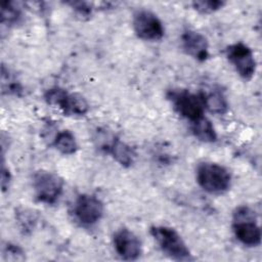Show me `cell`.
Masks as SVG:
<instances>
[{"label": "cell", "instance_id": "obj_5", "mask_svg": "<svg viewBox=\"0 0 262 262\" xmlns=\"http://www.w3.org/2000/svg\"><path fill=\"white\" fill-rule=\"evenodd\" d=\"M94 141L99 149L111 155L122 167L129 168L135 163V150L115 134L106 131V129H98L94 136Z\"/></svg>", "mask_w": 262, "mask_h": 262}, {"label": "cell", "instance_id": "obj_12", "mask_svg": "<svg viewBox=\"0 0 262 262\" xmlns=\"http://www.w3.org/2000/svg\"><path fill=\"white\" fill-rule=\"evenodd\" d=\"M181 47L183 51L193 59L203 62L209 56V42L200 32L187 29L181 35Z\"/></svg>", "mask_w": 262, "mask_h": 262}, {"label": "cell", "instance_id": "obj_21", "mask_svg": "<svg viewBox=\"0 0 262 262\" xmlns=\"http://www.w3.org/2000/svg\"><path fill=\"white\" fill-rule=\"evenodd\" d=\"M66 4L69 5L73 9L75 15L82 20L89 19L94 10L93 4L87 1H69L66 2Z\"/></svg>", "mask_w": 262, "mask_h": 262}, {"label": "cell", "instance_id": "obj_14", "mask_svg": "<svg viewBox=\"0 0 262 262\" xmlns=\"http://www.w3.org/2000/svg\"><path fill=\"white\" fill-rule=\"evenodd\" d=\"M14 215L19 230L26 235L31 234L40 222L39 214L30 208L18 207L15 209Z\"/></svg>", "mask_w": 262, "mask_h": 262}, {"label": "cell", "instance_id": "obj_4", "mask_svg": "<svg viewBox=\"0 0 262 262\" xmlns=\"http://www.w3.org/2000/svg\"><path fill=\"white\" fill-rule=\"evenodd\" d=\"M43 98L48 105L58 107L68 117H83L89 111V103L82 94L71 93L60 87L47 89Z\"/></svg>", "mask_w": 262, "mask_h": 262}, {"label": "cell", "instance_id": "obj_16", "mask_svg": "<svg viewBox=\"0 0 262 262\" xmlns=\"http://www.w3.org/2000/svg\"><path fill=\"white\" fill-rule=\"evenodd\" d=\"M53 147L60 154L69 156L78 150V142L75 135L70 130L58 131L52 139Z\"/></svg>", "mask_w": 262, "mask_h": 262}, {"label": "cell", "instance_id": "obj_6", "mask_svg": "<svg viewBox=\"0 0 262 262\" xmlns=\"http://www.w3.org/2000/svg\"><path fill=\"white\" fill-rule=\"evenodd\" d=\"M63 179L56 173L46 170L36 171L33 175V190L38 202L53 205L63 191Z\"/></svg>", "mask_w": 262, "mask_h": 262}, {"label": "cell", "instance_id": "obj_9", "mask_svg": "<svg viewBox=\"0 0 262 262\" xmlns=\"http://www.w3.org/2000/svg\"><path fill=\"white\" fill-rule=\"evenodd\" d=\"M73 215L82 226H92L103 216L104 206L99 198L90 193L79 194L73 204Z\"/></svg>", "mask_w": 262, "mask_h": 262}, {"label": "cell", "instance_id": "obj_3", "mask_svg": "<svg viewBox=\"0 0 262 262\" xmlns=\"http://www.w3.org/2000/svg\"><path fill=\"white\" fill-rule=\"evenodd\" d=\"M198 184L211 194H222L231 185V174L222 165L213 162H202L195 169Z\"/></svg>", "mask_w": 262, "mask_h": 262}, {"label": "cell", "instance_id": "obj_22", "mask_svg": "<svg viewBox=\"0 0 262 262\" xmlns=\"http://www.w3.org/2000/svg\"><path fill=\"white\" fill-rule=\"evenodd\" d=\"M11 183V173L9 169L5 166L4 156L2 155V165H1V189L2 192H5L9 189Z\"/></svg>", "mask_w": 262, "mask_h": 262}, {"label": "cell", "instance_id": "obj_10", "mask_svg": "<svg viewBox=\"0 0 262 262\" xmlns=\"http://www.w3.org/2000/svg\"><path fill=\"white\" fill-rule=\"evenodd\" d=\"M132 27L135 35L144 41H160L165 35L162 20L156 13L147 9H139L134 12Z\"/></svg>", "mask_w": 262, "mask_h": 262}, {"label": "cell", "instance_id": "obj_13", "mask_svg": "<svg viewBox=\"0 0 262 262\" xmlns=\"http://www.w3.org/2000/svg\"><path fill=\"white\" fill-rule=\"evenodd\" d=\"M205 110L215 115H223L228 111V101L222 91L210 89L200 92Z\"/></svg>", "mask_w": 262, "mask_h": 262}, {"label": "cell", "instance_id": "obj_20", "mask_svg": "<svg viewBox=\"0 0 262 262\" xmlns=\"http://www.w3.org/2000/svg\"><path fill=\"white\" fill-rule=\"evenodd\" d=\"M226 2L222 0H195L191 2L192 8L202 14H210L218 11L223 8Z\"/></svg>", "mask_w": 262, "mask_h": 262}, {"label": "cell", "instance_id": "obj_2", "mask_svg": "<svg viewBox=\"0 0 262 262\" xmlns=\"http://www.w3.org/2000/svg\"><path fill=\"white\" fill-rule=\"evenodd\" d=\"M149 232L161 251L176 261H190L193 259L187 245L176 229L166 225H154Z\"/></svg>", "mask_w": 262, "mask_h": 262}, {"label": "cell", "instance_id": "obj_15", "mask_svg": "<svg viewBox=\"0 0 262 262\" xmlns=\"http://www.w3.org/2000/svg\"><path fill=\"white\" fill-rule=\"evenodd\" d=\"M191 133L200 141L205 143H212L217 140L216 130L211 121L205 116L190 122Z\"/></svg>", "mask_w": 262, "mask_h": 262}, {"label": "cell", "instance_id": "obj_11", "mask_svg": "<svg viewBox=\"0 0 262 262\" xmlns=\"http://www.w3.org/2000/svg\"><path fill=\"white\" fill-rule=\"evenodd\" d=\"M113 245L116 253L122 259L128 261L138 259L142 252L139 237L126 227H122L114 233Z\"/></svg>", "mask_w": 262, "mask_h": 262}, {"label": "cell", "instance_id": "obj_18", "mask_svg": "<svg viewBox=\"0 0 262 262\" xmlns=\"http://www.w3.org/2000/svg\"><path fill=\"white\" fill-rule=\"evenodd\" d=\"M1 91L2 94L21 96L24 88L14 74L5 67L1 66Z\"/></svg>", "mask_w": 262, "mask_h": 262}, {"label": "cell", "instance_id": "obj_7", "mask_svg": "<svg viewBox=\"0 0 262 262\" xmlns=\"http://www.w3.org/2000/svg\"><path fill=\"white\" fill-rule=\"evenodd\" d=\"M167 99L174 111L182 118L192 122L204 116L205 106L200 93L186 89H171L167 92Z\"/></svg>", "mask_w": 262, "mask_h": 262}, {"label": "cell", "instance_id": "obj_8", "mask_svg": "<svg viewBox=\"0 0 262 262\" xmlns=\"http://www.w3.org/2000/svg\"><path fill=\"white\" fill-rule=\"evenodd\" d=\"M225 55L237 75L245 81H250L257 68L253 50L243 42H235L225 48Z\"/></svg>", "mask_w": 262, "mask_h": 262}, {"label": "cell", "instance_id": "obj_17", "mask_svg": "<svg viewBox=\"0 0 262 262\" xmlns=\"http://www.w3.org/2000/svg\"><path fill=\"white\" fill-rule=\"evenodd\" d=\"M1 24L7 27H14L21 23L24 14L18 3L13 1H3L1 3Z\"/></svg>", "mask_w": 262, "mask_h": 262}, {"label": "cell", "instance_id": "obj_19", "mask_svg": "<svg viewBox=\"0 0 262 262\" xmlns=\"http://www.w3.org/2000/svg\"><path fill=\"white\" fill-rule=\"evenodd\" d=\"M2 257L5 261L21 262L26 260V253L18 245L12 243H4L2 245Z\"/></svg>", "mask_w": 262, "mask_h": 262}, {"label": "cell", "instance_id": "obj_1", "mask_svg": "<svg viewBox=\"0 0 262 262\" xmlns=\"http://www.w3.org/2000/svg\"><path fill=\"white\" fill-rule=\"evenodd\" d=\"M232 231L236 239L247 247H257L261 244V228L253 208L247 205L236 207L232 212Z\"/></svg>", "mask_w": 262, "mask_h": 262}]
</instances>
